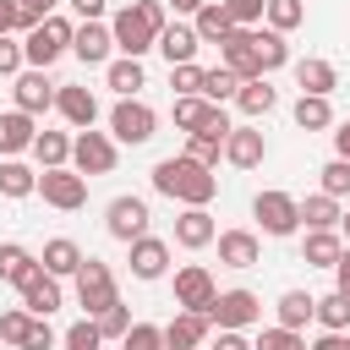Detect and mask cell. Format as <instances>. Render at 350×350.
I'll list each match as a JSON object with an SVG mask.
<instances>
[{
  "instance_id": "6da1fadb",
  "label": "cell",
  "mask_w": 350,
  "mask_h": 350,
  "mask_svg": "<svg viewBox=\"0 0 350 350\" xmlns=\"http://www.w3.org/2000/svg\"><path fill=\"white\" fill-rule=\"evenodd\" d=\"M153 191L170 197V202H180V208H208L213 191H219V175H213L208 164L175 153V159H159V164H153Z\"/></svg>"
},
{
  "instance_id": "7a4b0ae2",
  "label": "cell",
  "mask_w": 350,
  "mask_h": 350,
  "mask_svg": "<svg viewBox=\"0 0 350 350\" xmlns=\"http://www.w3.org/2000/svg\"><path fill=\"white\" fill-rule=\"evenodd\" d=\"M159 33H164V5H159V0H131V5H120L115 22H109L115 49H120V55H137V60L159 44Z\"/></svg>"
},
{
  "instance_id": "3957f363",
  "label": "cell",
  "mask_w": 350,
  "mask_h": 350,
  "mask_svg": "<svg viewBox=\"0 0 350 350\" xmlns=\"http://www.w3.org/2000/svg\"><path fill=\"white\" fill-rule=\"evenodd\" d=\"M66 49H71V22H66V16H44V22H33V27H27L22 60H27V66H38V71H49Z\"/></svg>"
},
{
  "instance_id": "277c9868",
  "label": "cell",
  "mask_w": 350,
  "mask_h": 350,
  "mask_svg": "<svg viewBox=\"0 0 350 350\" xmlns=\"http://www.w3.org/2000/svg\"><path fill=\"white\" fill-rule=\"evenodd\" d=\"M115 159H120V153H115V137H109V131H93V126H88V131L71 137V170H77V175H88V180H93V175H109Z\"/></svg>"
},
{
  "instance_id": "5b68a950",
  "label": "cell",
  "mask_w": 350,
  "mask_h": 350,
  "mask_svg": "<svg viewBox=\"0 0 350 350\" xmlns=\"http://www.w3.org/2000/svg\"><path fill=\"white\" fill-rule=\"evenodd\" d=\"M71 279H77V306H88V317H98L104 306L120 301V295H115V273H109V262H98V257H82V268H77Z\"/></svg>"
},
{
  "instance_id": "8992f818",
  "label": "cell",
  "mask_w": 350,
  "mask_h": 350,
  "mask_svg": "<svg viewBox=\"0 0 350 350\" xmlns=\"http://www.w3.org/2000/svg\"><path fill=\"white\" fill-rule=\"evenodd\" d=\"M38 197H44L49 208H60V213H77V208L88 202V175H77V170H66V164L38 170Z\"/></svg>"
},
{
  "instance_id": "52a82bcc",
  "label": "cell",
  "mask_w": 350,
  "mask_h": 350,
  "mask_svg": "<svg viewBox=\"0 0 350 350\" xmlns=\"http://www.w3.org/2000/svg\"><path fill=\"white\" fill-rule=\"evenodd\" d=\"M252 219L262 224V235H295L301 230V202L290 191H257L252 197Z\"/></svg>"
},
{
  "instance_id": "ba28073f",
  "label": "cell",
  "mask_w": 350,
  "mask_h": 350,
  "mask_svg": "<svg viewBox=\"0 0 350 350\" xmlns=\"http://www.w3.org/2000/svg\"><path fill=\"white\" fill-rule=\"evenodd\" d=\"M175 126H180V131H213V137H230V115H224V104H208L202 93H175Z\"/></svg>"
},
{
  "instance_id": "9c48e42d",
  "label": "cell",
  "mask_w": 350,
  "mask_h": 350,
  "mask_svg": "<svg viewBox=\"0 0 350 350\" xmlns=\"http://www.w3.org/2000/svg\"><path fill=\"white\" fill-rule=\"evenodd\" d=\"M153 126H159V115H153L142 98H120V104L109 109V137H115V142H131V148H142V142L153 137Z\"/></svg>"
},
{
  "instance_id": "30bf717a",
  "label": "cell",
  "mask_w": 350,
  "mask_h": 350,
  "mask_svg": "<svg viewBox=\"0 0 350 350\" xmlns=\"http://www.w3.org/2000/svg\"><path fill=\"white\" fill-rule=\"evenodd\" d=\"M208 317H213V328H252V323H262V301L252 290H219L208 301Z\"/></svg>"
},
{
  "instance_id": "8fae6325",
  "label": "cell",
  "mask_w": 350,
  "mask_h": 350,
  "mask_svg": "<svg viewBox=\"0 0 350 350\" xmlns=\"http://www.w3.org/2000/svg\"><path fill=\"white\" fill-rule=\"evenodd\" d=\"M219 66H230L241 82H252V77H262V66H257V27H230V38H219Z\"/></svg>"
},
{
  "instance_id": "7c38bea8",
  "label": "cell",
  "mask_w": 350,
  "mask_h": 350,
  "mask_svg": "<svg viewBox=\"0 0 350 350\" xmlns=\"http://www.w3.org/2000/svg\"><path fill=\"white\" fill-rule=\"evenodd\" d=\"M104 230H109L115 241H126V246H131L137 235H148V202H142V197H131V191H126V197H115V202L104 208Z\"/></svg>"
},
{
  "instance_id": "4fadbf2b",
  "label": "cell",
  "mask_w": 350,
  "mask_h": 350,
  "mask_svg": "<svg viewBox=\"0 0 350 350\" xmlns=\"http://www.w3.org/2000/svg\"><path fill=\"white\" fill-rule=\"evenodd\" d=\"M213 295H219V284H213V273H208L202 262L175 268V306H186V312H208Z\"/></svg>"
},
{
  "instance_id": "5bb4252c",
  "label": "cell",
  "mask_w": 350,
  "mask_h": 350,
  "mask_svg": "<svg viewBox=\"0 0 350 350\" xmlns=\"http://www.w3.org/2000/svg\"><path fill=\"white\" fill-rule=\"evenodd\" d=\"M208 334H213V317L208 312H175L170 323H164V350H202L208 345Z\"/></svg>"
},
{
  "instance_id": "9a60e30c",
  "label": "cell",
  "mask_w": 350,
  "mask_h": 350,
  "mask_svg": "<svg viewBox=\"0 0 350 350\" xmlns=\"http://www.w3.org/2000/svg\"><path fill=\"white\" fill-rule=\"evenodd\" d=\"M109 49H115V38H109L104 22H77L71 27V55L82 66H109Z\"/></svg>"
},
{
  "instance_id": "2e32d148",
  "label": "cell",
  "mask_w": 350,
  "mask_h": 350,
  "mask_svg": "<svg viewBox=\"0 0 350 350\" xmlns=\"http://www.w3.org/2000/svg\"><path fill=\"white\" fill-rule=\"evenodd\" d=\"M16 109L22 115H44V109H55V82L38 71V66H27V71H16Z\"/></svg>"
},
{
  "instance_id": "e0dca14e",
  "label": "cell",
  "mask_w": 350,
  "mask_h": 350,
  "mask_svg": "<svg viewBox=\"0 0 350 350\" xmlns=\"http://www.w3.org/2000/svg\"><path fill=\"white\" fill-rule=\"evenodd\" d=\"M16 290H22V306H27L33 317L60 312V279H55V273H44V262H38V268H33V273H27Z\"/></svg>"
},
{
  "instance_id": "ac0fdd59",
  "label": "cell",
  "mask_w": 350,
  "mask_h": 350,
  "mask_svg": "<svg viewBox=\"0 0 350 350\" xmlns=\"http://www.w3.org/2000/svg\"><path fill=\"white\" fill-rule=\"evenodd\" d=\"M55 109H60L77 131H88V126L98 120V98H93V88H77V82H60V88H55Z\"/></svg>"
},
{
  "instance_id": "d6986e66",
  "label": "cell",
  "mask_w": 350,
  "mask_h": 350,
  "mask_svg": "<svg viewBox=\"0 0 350 350\" xmlns=\"http://www.w3.org/2000/svg\"><path fill=\"white\" fill-rule=\"evenodd\" d=\"M224 159H230L235 170H257V164L268 159L262 131H257V126H230V137H224Z\"/></svg>"
},
{
  "instance_id": "ffe728a7",
  "label": "cell",
  "mask_w": 350,
  "mask_h": 350,
  "mask_svg": "<svg viewBox=\"0 0 350 350\" xmlns=\"http://www.w3.org/2000/svg\"><path fill=\"white\" fill-rule=\"evenodd\" d=\"M213 235H219V224H213L208 208H180V219H175V246L202 252V246H213Z\"/></svg>"
},
{
  "instance_id": "44dd1931",
  "label": "cell",
  "mask_w": 350,
  "mask_h": 350,
  "mask_svg": "<svg viewBox=\"0 0 350 350\" xmlns=\"http://www.w3.org/2000/svg\"><path fill=\"white\" fill-rule=\"evenodd\" d=\"M131 273H137V279H164V273H170V241L137 235V241H131Z\"/></svg>"
},
{
  "instance_id": "7402d4cb",
  "label": "cell",
  "mask_w": 350,
  "mask_h": 350,
  "mask_svg": "<svg viewBox=\"0 0 350 350\" xmlns=\"http://www.w3.org/2000/svg\"><path fill=\"white\" fill-rule=\"evenodd\" d=\"M153 49H159L170 66H186V60H197L202 38H197V27H191V22H175V27L164 22V33H159V44H153Z\"/></svg>"
},
{
  "instance_id": "603a6c76",
  "label": "cell",
  "mask_w": 350,
  "mask_h": 350,
  "mask_svg": "<svg viewBox=\"0 0 350 350\" xmlns=\"http://www.w3.org/2000/svg\"><path fill=\"white\" fill-rule=\"evenodd\" d=\"M213 241H219V262L224 268H257V257H262V246H257L252 230H219Z\"/></svg>"
},
{
  "instance_id": "cb8c5ba5",
  "label": "cell",
  "mask_w": 350,
  "mask_h": 350,
  "mask_svg": "<svg viewBox=\"0 0 350 350\" xmlns=\"http://www.w3.org/2000/svg\"><path fill=\"white\" fill-rule=\"evenodd\" d=\"M104 82H109L120 98H137V93L148 88V71H142V60H137V55H120V60H109V66H104Z\"/></svg>"
},
{
  "instance_id": "d4e9b609",
  "label": "cell",
  "mask_w": 350,
  "mask_h": 350,
  "mask_svg": "<svg viewBox=\"0 0 350 350\" xmlns=\"http://www.w3.org/2000/svg\"><path fill=\"white\" fill-rule=\"evenodd\" d=\"M295 88L301 93H334L339 88V71H334V60H317V55H306V60H295Z\"/></svg>"
},
{
  "instance_id": "484cf974",
  "label": "cell",
  "mask_w": 350,
  "mask_h": 350,
  "mask_svg": "<svg viewBox=\"0 0 350 350\" xmlns=\"http://www.w3.org/2000/svg\"><path fill=\"white\" fill-rule=\"evenodd\" d=\"M44 273H55V279H71L77 268H82V246L71 241V235H55V241H44Z\"/></svg>"
},
{
  "instance_id": "4316f807",
  "label": "cell",
  "mask_w": 350,
  "mask_h": 350,
  "mask_svg": "<svg viewBox=\"0 0 350 350\" xmlns=\"http://www.w3.org/2000/svg\"><path fill=\"white\" fill-rule=\"evenodd\" d=\"M33 137H38L33 115H22V109H5V115H0V153H5V159H16L22 148H33Z\"/></svg>"
},
{
  "instance_id": "83f0119b",
  "label": "cell",
  "mask_w": 350,
  "mask_h": 350,
  "mask_svg": "<svg viewBox=\"0 0 350 350\" xmlns=\"http://www.w3.org/2000/svg\"><path fill=\"white\" fill-rule=\"evenodd\" d=\"M191 27H197V38H202V44H219V38H230V27H235V22H230V11H224L219 0H202V5H197V16H191Z\"/></svg>"
},
{
  "instance_id": "f1b7e54d",
  "label": "cell",
  "mask_w": 350,
  "mask_h": 350,
  "mask_svg": "<svg viewBox=\"0 0 350 350\" xmlns=\"http://www.w3.org/2000/svg\"><path fill=\"white\" fill-rule=\"evenodd\" d=\"M306 268H334V257L345 252V235L339 230H306Z\"/></svg>"
},
{
  "instance_id": "f546056e",
  "label": "cell",
  "mask_w": 350,
  "mask_h": 350,
  "mask_svg": "<svg viewBox=\"0 0 350 350\" xmlns=\"http://www.w3.org/2000/svg\"><path fill=\"white\" fill-rule=\"evenodd\" d=\"M301 224H306V230H339V197L312 191V197L301 202Z\"/></svg>"
},
{
  "instance_id": "4dcf8cb0",
  "label": "cell",
  "mask_w": 350,
  "mask_h": 350,
  "mask_svg": "<svg viewBox=\"0 0 350 350\" xmlns=\"http://www.w3.org/2000/svg\"><path fill=\"white\" fill-rule=\"evenodd\" d=\"M38 191V170H27L22 159H0V197H33Z\"/></svg>"
},
{
  "instance_id": "1f68e13d",
  "label": "cell",
  "mask_w": 350,
  "mask_h": 350,
  "mask_svg": "<svg viewBox=\"0 0 350 350\" xmlns=\"http://www.w3.org/2000/svg\"><path fill=\"white\" fill-rule=\"evenodd\" d=\"M235 104H241V115H268V109L279 104V93L268 88V77H252V82L235 88Z\"/></svg>"
},
{
  "instance_id": "d6a6232c",
  "label": "cell",
  "mask_w": 350,
  "mask_h": 350,
  "mask_svg": "<svg viewBox=\"0 0 350 350\" xmlns=\"http://www.w3.org/2000/svg\"><path fill=\"white\" fill-rule=\"evenodd\" d=\"M295 126H301V131H323V126H334V104H328L323 93H301V98H295Z\"/></svg>"
},
{
  "instance_id": "836d02e7",
  "label": "cell",
  "mask_w": 350,
  "mask_h": 350,
  "mask_svg": "<svg viewBox=\"0 0 350 350\" xmlns=\"http://www.w3.org/2000/svg\"><path fill=\"white\" fill-rule=\"evenodd\" d=\"M33 268H38V257H33L27 246H16V241H0V279H5V284H22Z\"/></svg>"
},
{
  "instance_id": "e575fe53",
  "label": "cell",
  "mask_w": 350,
  "mask_h": 350,
  "mask_svg": "<svg viewBox=\"0 0 350 350\" xmlns=\"http://www.w3.org/2000/svg\"><path fill=\"white\" fill-rule=\"evenodd\" d=\"M33 159H38V170L66 164V159H71V137H66V131H38V137H33Z\"/></svg>"
},
{
  "instance_id": "d590c367",
  "label": "cell",
  "mask_w": 350,
  "mask_h": 350,
  "mask_svg": "<svg viewBox=\"0 0 350 350\" xmlns=\"http://www.w3.org/2000/svg\"><path fill=\"white\" fill-rule=\"evenodd\" d=\"M290 60V44H284V33H273V27H257V66H262V77L268 71H279Z\"/></svg>"
},
{
  "instance_id": "8d00e7d4",
  "label": "cell",
  "mask_w": 350,
  "mask_h": 350,
  "mask_svg": "<svg viewBox=\"0 0 350 350\" xmlns=\"http://www.w3.org/2000/svg\"><path fill=\"white\" fill-rule=\"evenodd\" d=\"M312 306H317V295L284 290V295H279V323H284V328H306V323H312Z\"/></svg>"
},
{
  "instance_id": "74e56055",
  "label": "cell",
  "mask_w": 350,
  "mask_h": 350,
  "mask_svg": "<svg viewBox=\"0 0 350 350\" xmlns=\"http://www.w3.org/2000/svg\"><path fill=\"white\" fill-rule=\"evenodd\" d=\"M312 323H323V328H350V295H339V290L317 295V306H312Z\"/></svg>"
},
{
  "instance_id": "f35d334b",
  "label": "cell",
  "mask_w": 350,
  "mask_h": 350,
  "mask_svg": "<svg viewBox=\"0 0 350 350\" xmlns=\"http://www.w3.org/2000/svg\"><path fill=\"white\" fill-rule=\"evenodd\" d=\"M235 88H241V77H235L230 66H213V71H202V88H197V93H202L208 104H224V98H235Z\"/></svg>"
},
{
  "instance_id": "ab89813d",
  "label": "cell",
  "mask_w": 350,
  "mask_h": 350,
  "mask_svg": "<svg viewBox=\"0 0 350 350\" xmlns=\"http://www.w3.org/2000/svg\"><path fill=\"white\" fill-rule=\"evenodd\" d=\"M186 159H197V164H219L224 159V137H213V131H186Z\"/></svg>"
},
{
  "instance_id": "60d3db41",
  "label": "cell",
  "mask_w": 350,
  "mask_h": 350,
  "mask_svg": "<svg viewBox=\"0 0 350 350\" xmlns=\"http://www.w3.org/2000/svg\"><path fill=\"white\" fill-rule=\"evenodd\" d=\"M262 16H268V27H273V33H290V27H301V22H306V5H301V0H268V11H262Z\"/></svg>"
},
{
  "instance_id": "b9f144b4",
  "label": "cell",
  "mask_w": 350,
  "mask_h": 350,
  "mask_svg": "<svg viewBox=\"0 0 350 350\" xmlns=\"http://www.w3.org/2000/svg\"><path fill=\"white\" fill-rule=\"evenodd\" d=\"M252 350H306V339H301V328L273 323V328H262V334H257V345H252Z\"/></svg>"
},
{
  "instance_id": "7bdbcfd3",
  "label": "cell",
  "mask_w": 350,
  "mask_h": 350,
  "mask_svg": "<svg viewBox=\"0 0 350 350\" xmlns=\"http://www.w3.org/2000/svg\"><path fill=\"white\" fill-rule=\"evenodd\" d=\"M120 350H164V328L159 323H131L120 334Z\"/></svg>"
},
{
  "instance_id": "ee69618b",
  "label": "cell",
  "mask_w": 350,
  "mask_h": 350,
  "mask_svg": "<svg viewBox=\"0 0 350 350\" xmlns=\"http://www.w3.org/2000/svg\"><path fill=\"white\" fill-rule=\"evenodd\" d=\"M323 191L328 197H350V159H328L323 164Z\"/></svg>"
},
{
  "instance_id": "f6af8a7d",
  "label": "cell",
  "mask_w": 350,
  "mask_h": 350,
  "mask_svg": "<svg viewBox=\"0 0 350 350\" xmlns=\"http://www.w3.org/2000/svg\"><path fill=\"white\" fill-rule=\"evenodd\" d=\"M98 345H104V334H98L93 317H82V323L66 328V350H98Z\"/></svg>"
},
{
  "instance_id": "bcb514c9",
  "label": "cell",
  "mask_w": 350,
  "mask_h": 350,
  "mask_svg": "<svg viewBox=\"0 0 350 350\" xmlns=\"http://www.w3.org/2000/svg\"><path fill=\"white\" fill-rule=\"evenodd\" d=\"M224 11H230V22L235 27H257L262 22V11H268V0H219Z\"/></svg>"
},
{
  "instance_id": "7dc6e473",
  "label": "cell",
  "mask_w": 350,
  "mask_h": 350,
  "mask_svg": "<svg viewBox=\"0 0 350 350\" xmlns=\"http://www.w3.org/2000/svg\"><path fill=\"white\" fill-rule=\"evenodd\" d=\"M93 323H98V334H104V339H120V334L131 328V312H126V306L115 301V306H104V312H98Z\"/></svg>"
},
{
  "instance_id": "c3c4849f",
  "label": "cell",
  "mask_w": 350,
  "mask_h": 350,
  "mask_svg": "<svg viewBox=\"0 0 350 350\" xmlns=\"http://www.w3.org/2000/svg\"><path fill=\"white\" fill-rule=\"evenodd\" d=\"M27 323H33V312H27V306H22V312H0V345H22Z\"/></svg>"
},
{
  "instance_id": "681fc988",
  "label": "cell",
  "mask_w": 350,
  "mask_h": 350,
  "mask_svg": "<svg viewBox=\"0 0 350 350\" xmlns=\"http://www.w3.org/2000/svg\"><path fill=\"white\" fill-rule=\"evenodd\" d=\"M16 350H55V328H49V317H33Z\"/></svg>"
},
{
  "instance_id": "f907efd6",
  "label": "cell",
  "mask_w": 350,
  "mask_h": 350,
  "mask_svg": "<svg viewBox=\"0 0 350 350\" xmlns=\"http://www.w3.org/2000/svg\"><path fill=\"white\" fill-rule=\"evenodd\" d=\"M170 88H175V93H197V88H202V66H197V60L170 66Z\"/></svg>"
},
{
  "instance_id": "816d5d0a",
  "label": "cell",
  "mask_w": 350,
  "mask_h": 350,
  "mask_svg": "<svg viewBox=\"0 0 350 350\" xmlns=\"http://www.w3.org/2000/svg\"><path fill=\"white\" fill-rule=\"evenodd\" d=\"M11 5H16V16H22V33H27L33 22L55 16V5H60V0H11Z\"/></svg>"
},
{
  "instance_id": "f5cc1de1",
  "label": "cell",
  "mask_w": 350,
  "mask_h": 350,
  "mask_svg": "<svg viewBox=\"0 0 350 350\" xmlns=\"http://www.w3.org/2000/svg\"><path fill=\"white\" fill-rule=\"evenodd\" d=\"M27 60H22V44L11 38V33H0V77H16Z\"/></svg>"
},
{
  "instance_id": "db71d44e",
  "label": "cell",
  "mask_w": 350,
  "mask_h": 350,
  "mask_svg": "<svg viewBox=\"0 0 350 350\" xmlns=\"http://www.w3.org/2000/svg\"><path fill=\"white\" fill-rule=\"evenodd\" d=\"M306 350H350V328H323Z\"/></svg>"
},
{
  "instance_id": "11a10c76",
  "label": "cell",
  "mask_w": 350,
  "mask_h": 350,
  "mask_svg": "<svg viewBox=\"0 0 350 350\" xmlns=\"http://www.w3.org/2000/svg\"><path fill=\"white\" fill-rule=\"evenodd\" d=\"M208 350H252V339L241 328H219V339H208Z\"/></svg>"
},
{
  "instance_id": "9f6ffc18",
  "label": "cell",
  "mask_w": 350,
  "mask_h": 350,
  "mask_svg": "<svg viewBox=\"0 0 350 350\" xmlns=\"http://www.w3.org/2000/svg\"><path fill=\"white\" fill-rule=\"evenodd\" d=\"M334 290H339V295H350V246L334 257Z\"/></svg>"
},
{
  "instance_id": "6f0895ef",
  "label": "cell",
  "mask_w": 350,
  "mask_h": 350,
  "mask_svg": "<svg viewBox=\"0 0 350 350\" xmlns=\"http://www.w3.org/2000/svg\"><path fill=\"white\" fill-rule=\"evenodd\" d=\"M71 11H77L82 22H98V16H104V0H71Z\"/></svg>"
},
{
  "instance_id": "680465c9",
  "label": "cell",
  "mask_w": 350,
  "mask_h": 350,
  "mask_svg": "<svg viewBox=\"0 0 350 350\" xmlns=\"http://www.w3.org/2000/svg\"><path fill=\"white\" fill-rule=\"evenodd\" d=\"M22 27V16H16V5L11 0H0V33H16Z\"/></svg>"
},
{
  "instance_id": "91938a15",
  "label": "cell",
  "mask_w": 350,
  "mask_h": 350,
  "mask_svg": "<svg viewBox=\"0 0 350 350\" xmlns=\"http://www.w3.org/2000/svg\"><path fill=\"white\" fill-rule=\"evenodd\" d=\"M334 153L350 159V120H339V131H334Z\"/></svg>"
},
{
  "instance_id": "94428289",
  "label": "cell",
  "mask_w": 350,
  "mask_h": 350,
  "mask_svg": "<svg viewBox=\"0 0 350 350\" xmlns=\"http://www.w3.org/2000/svg\"><path fill=\"white\" fill-rule=\"evenodd\" d=\"M170 5H175V16H197V5H202V0H170Z\"/></svg>"
},
{
  "instance_id": "6125c7cd",
  "label": "cell",
  "mask_w": 350,
  "mask_h": 350,
  "mask_svg": "<svg viewBox=\"0 0 350 350\" xmlns=\"http://www.w3.org/2000/svg\"><path fill=\"white\" fill-rule=\"evenodd\" d=\"M339 235L350 241V208H339Z\"/></svg>"
}]
</instances>
